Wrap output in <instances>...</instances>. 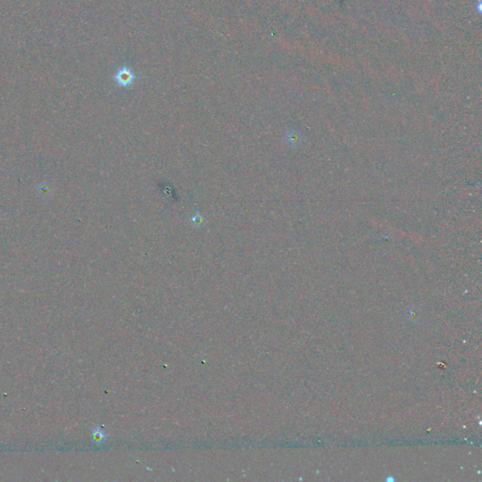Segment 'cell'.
<instances>
[{
  "mask_svg": "<svg viewBox=\"0 0 482 482\" xmlns=\"http://www.w3.org/2000/svg\"><path fill=\"white\" fill-rule=\"evenodd\" d=\"M135 79L134 72L127 66L120 68L114 75L116 83L121 87H130L135 82Z\"/></svg>",
  "mask_w": 482,
  "mask_h": 482,
  "instance_id": "cell-1",
  "label": "cell"
}]
</instances>
